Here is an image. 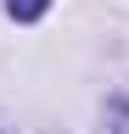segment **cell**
I'll return each instance as SVG.
<instances>
[{"mask_svg": "<svg viewBox=\"0 0 129 134\" xmlns=\"http://www.w3.org/2000/svg\"><path fill=\"white\" fill-rule=\"evenodd\" d=\"M45 6H51V0H6V11L17 17V23H34V17H45Z\"/></svg>", "mask_w": 129, "mask_h": 134, "instance_id": "obj_1", "label": "cell"}]
</instances>
